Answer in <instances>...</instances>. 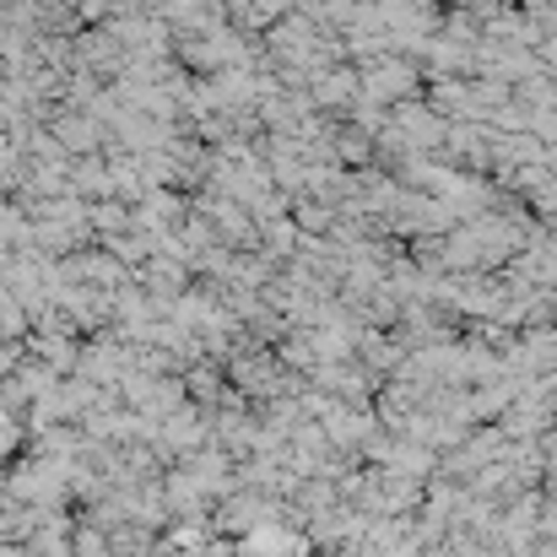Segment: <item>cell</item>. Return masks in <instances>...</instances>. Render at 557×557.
I'll use <instances>...</instances> for the list:
<instances>
[{"label": "cell", "mask_w": 557, "mask_h": 557, "mask_svg": "<svg viewBox=\"0 0 557 557\" xmlns=\"http://www.w3.org/2000/svg\"><path fill=\"white\" fill-rule=\"evenodd\" d=\"M16 444H22V428H16L11 417H0V461H11V455H16Z\"/></svg>", "instance_id": "1"}, {"label": "cell", "mask_w": 557, "mask_h": 557, "mask_svg": "<svg viewBox=\"0 0 557 557\" xmlns=\"http://www.w3.org/2000/svg\"><path fill=\"white\" fill-rule=\"evenodd\" d=\"M0 417H11V401H5V390H0Z\"/></svg>", "instance_id": "2"}]
</instances>
